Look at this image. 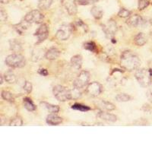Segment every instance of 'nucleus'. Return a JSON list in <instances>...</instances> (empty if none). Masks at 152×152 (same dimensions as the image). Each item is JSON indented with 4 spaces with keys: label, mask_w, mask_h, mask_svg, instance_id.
<instances>
[{
    "label": "nucleus",
    "mask_w": 152,
    "mask_h": 152,
    "mask_svg": "<svg viewBox=\"0 0 152 152\" xmlns=\"http://www.w3.org/2000/svg\"><path fill=\"white\" fill-rule=\"evenodd\" d=\"M39 73L43 76H47V75H48V72H47V69H40V70H39Z\"/></svg>",
    "instance_id": "38"
},
{
    "label": "nucleus",
    "mask_w": 152,
    "mask_h": 152,
    "mask_svg": "<svg viewBox=\"0 0 152 152\" xmlns=\"http://www.w3.org/2000/svg\"><path fill=\"white\" fill-rule=\"evenodd\" d=\"M91 13L92 14L93 17L96 19H100L103 17V14H104L102 9L100 6H97V5H94L92 7Z\"/></svg>",
    "instance_id": "22"
},
{
    "label": "nucleus",
    "mask_w": 152,
    "mask_h": 152,
    "mask_svg": "<svg viewBox=\"0 0 152 152\" xmlns=\"http://www.w3.org/2000/svg\"><path fill=\"white\" fill-rule=\"evenodd\" d=\"M102 85H100L99 82H97V81H94V82L88 84V87L86 88V93L90 97H97V96H99L100 94L102 93Z\"/></svg>",
    "instance_id": "8"
},
{
    "label": "nucleus",
    "mask_w": 152,
    "mask_h": 152,
    "mask_svg": "<svg viewBox=\"0 0 152 152\" xmlns=\"http://www.w3.org/2000/svg\"><path fill=\"white\" fill-rule=\"evenodd\" d=\"M70 95H71V99H73V100H77V99L80 98L81 97V89L74 87L72 89L70 90Z\"/></svg>",
    "instance_id": "26"
},
{
    "label": "nucleus",
    "mask_w": 152,
    "mask_h": 152,
    "mask_svg": "<svg viewBox=\"0 0 152 152\" xmlns=\"http://www.w3.org/2000/svg\"><path fill=\"white\" fill-rule=\"evenodd\" d=\"M30 25H31V24L28 23V21H26L24 19V21H22L21 23H19L17 25H15V30L17 31L18 33H19L20 34H22L24 31L28 29V27H29Z\"/></svg>",
    "instance_id": "20"
},
{
    "label": "nucleus",
    "mask_w": 152,
    "mask_h": 152,
    "mask_svg": "<svg viewBox=\"0 0 152 152\" xmlns=\"http://www.w3.org/2000/svg\"><path fill=\"white\" fill-rule=\"evenodd\" d=\"M116 100L118 102H127L131 100V97L126 94H119L116 97Z\"/></svg>",
    "instance_id": "29"
},
{
    "label": "nucleus",
    "mask_w": 152,
    "mask_h": 152,
    "mask_svg": "<svg viewBox=\"0 0 152 152\" xmlns=\"http://www.w3.org/2000/svg\"><path fill=\"white\" fill-rule=\"evenodd\" d=\"M43 56V50L41 48H36L32 51L31 53V59L34 62L40 60Z\"/></svg>",
    "instance_id": "19"
},
{
    "label": "nucleus",
    "mask_w": 152,
    "mask_h": 152,
    "mask_svg": "<svg viewBox=\"0 0 152 152\" xmlns=\"http://www.w3.org/2000/svg\"><path fill=\"white\" fill-rule=\"evenodd\" d=\"M23 125V121L22 119L19 116H16V117L13 118V119L11 120L10 123H9V126H21Z\"/></svg>",
    "instance_id": "31"
},
{
    "label": "nucleus",
    "mask_w": 152,
    "mask_h": 152,
    "mask_svg": "<svg viewBox=\"0 0 152 152\" xmlns=\"http://www.w3.org/2000/svg\"><path fill=\"white\" fill-rule=\"evenodd\" d=\"M62 122V119L56 114L52 113L47 117V123L50 126H58Z\"/></svg>",
    "instance_id": "16"
},
{
    "label": "nucleus",
    "mask_w": 152,
    "mask_h": 152,
    "mask_svg": "<svg viewBox=\"0 0 152 152\" xmlns=\"http://www.w3.org/2000/svg\"><path fill=\"white\" fill-rule=\"evenodd\" d=\"M35 36L37 37V43L44 41L49 35V28L47 24H41L34 34Z\"/></svg>",
    "instance_id": "11"
},
{
    "label": "nucleus",
    "mask_w": 152,
    "mask_h": 152,
    "mask_svg": "<svg viewBox=\"0 0 152 152\" xmlns=\"http://www.w3.org/2000/svg\"><path fill=\"white\" fill-rule=\"evenodd\" d=\"M62 2L69 15H75L78 11L75 0H62Z\"/></svg>",
    "instance_id": "12"
},
{
    "label": "nucleus",
    "mask_w": 152,
    "mask_h": 152,
    "mask_svg": "<svg viewBox=\"0 0 152 152\" xmlns=\"http://www.w3.org/2000/svg\"><path fill=\"white\" fill-rule=\"evenodd\" d=\"M126 23L132 27H144L147 24V21L138 15H134L128 18Z\"/></svg>",
    "instance_id": "10"
},
{
    "label": "nucleus",
    "mask_w": 152,
    "mask_h": 152,
    "mask_svg": "<svg viewBox=\"0 0 152 152\" xmlns=\"http://www.w3.org/2000/svg\"><path fill=\"white\" fill-rule=\"evenodd\" d=\"M44 105H45V107L47 108V110L49 111L51 113L56 114L57 113H59V107L56 105H53V104H49L44 103Z\"/></svg>",
    "instance_id": "30"
},
{
    "label": "nucleus",
    "mask_w": 152,
    "mask_h": 152,
    "mask_svg": "<svg viewBox=\"0 0 152 152\" xmlns=\"http://www.w3.org/2000/svg\"><path fill=\"white\" fill-rule=\"evenodd\" d=\"M152 69H138L135 72V78L141 86L147 88L151 84Z\"/></svg>",
    "instance_id": "2"
},
{
    "label": "nucleus",
    "mask_w": 152,
    "mask_h": 152,
    "mask_svg": "<svg viewBox=\"0 0 152 152\" xmlns=\"http://www.w3.org/2000/svg\"><path fill=\"white\" fill-rule=\"evenodd\" d=\"M118 16L120 18H129L131 16V12L129 11L126 9H121L118 12Z\"/></svg>",
    "instance_id": "33"
},
{
    "label": "nucleus",
    "mask_w": 152,
    "mask_h": 152,
    "mask_svg": "<svg viewBox=\"0 0 152 152\" xmlns=\"http://www.w3.org/2000/svg\"><path fill=\"white\" fill-rule=\"evenodd\" d=\"M23 88H24V90L27 93L29 94L32 91V85H31V83L29 82V81H25L24 84V86H23Z\"/></svg>",
    "instance_id": "35"
},
{
    "label": "nucleus",
    "mask_w": 152,
    "mask_h": 152,
    "mask_svg": "<svg viewBox=\"0 0 152 152\" xmlns=\"http://www.w3.org/2000/svg\"><path fill=\"white\" fill-rule=\"evenodd\" d=\"M78 2L80 4V5H88L90 3V1L89 0H78Z\"/></svg>",
    "instance_id": "37"
},
{
    "label": "nucleus",
    "mask_w": 152,
    "mask_h": 152,
    "mask_svg": "<svg viewBox=\"0 0 152 152\" xmlns=\"http://www.w3.org/2000/svg\"><path fill=\"white\" fill-rule=\"evenodd\" d=\"M7 13L4 11L3 9H1V11H0V19L2 22L5 21L7 20Z\"/></svg>",
    "instance_id": "36"
},
{
    "label": "nucleus",
    "mask_w": 152,
    "mask_h": 152,
    "mask_svg": "<svg viewBox=\"0 0 152 152\" xmlns=\"http://www.w3.org/2000/svg\"><path fill=\"white\" fill-rule=\"evenodd\" d=\"M117 24H116V21H114L113 20H109L103 25V31L107 37H113L117 31Z\"/></svg>",
    "instance_id": "9"
},
{
    "label": "nucleus",
    "mask_w": 152,
    "mask_h": 152,
    "mask_svg": "<svg viewBox=\"0 0 152 152\" xmlns=\"http://www.w3.org/2000/svg\"><path fill=\"white\" fill-rule=\"evenodd\" d=\"M53 93L56 98L61 102L71 100L70 90L62 85H56L53 89Z\"/></svg>",
    "instance_id": "4"
},
{
    "label": "nucleus",
    "mask_w": 152,
    "mask_h": 152,
    "mask_svg": "<svg viewBox=\"0 0 152 152\" xmlns=\"http://www.w3.org/2000/svg\"><path fill=\"white\" fill-rule=\"evenodd\" d=\"M72 109L81 111V112H86V111L90 110L91 108L89 107H88V106L82 105V104H75L74 105L72 106Z\"/></svg>",
    "instance_id": "28"
},
{
    "label": "nucleus",
    "mask_w": 152,
    "mask_h": 152,
    "mask_svg": "<svg viewBox=\"0 0 152 152\" xmlns=\"http://www.w3.org/2000/svg\"><path fill=\"white\" fill-rule=\"evenodd\" d=\"M0 78H1V82H0V83L2 84L3 83V76L0 75Z\"/></svg>",
    "instance_id": "41"
},
{
    "label": "nucleus",
    "mask_w": 152,
    "mask_h": 152,
    "mask_svg": "<svg viewBox=\"0 0 152 152\" xmlns=\"http://www.w3.org/2000/svg\"><path fill=\"white\" fill-rule=\"evenodd\" d=\"M150 4V0H138V8L139 10H144Z\"/></svg>",
    "instance_id": "34"
},
{
    "label": "nucleus",
    "mask_w": 152,
    "mask_h": 152,
    "mask_svg": "<svg viewBox=\"0 0 152 152\" xmlns=\"http://www.w3.org/2000/svg\"><path fill=\"white\" fill-rule=\"evenodd\" d=\"M147 97L148 98V100L152 103V88L150 89V90H148V91L147 92Z\"/></svg>",
    "instance_id": "39"
},
{
    "label": "nucleus",
    "mask_w": 152,
    "mask_h": 152,
    "mask_svg": "<svg viewBox=\"0 0 152 152\" xmlns=\"http://www.w3.org/2000/svg\"><path fill=\"white\" fill-rule=\"evenodd\" d=\"M4 78H5V80L7 81L8 83L9 84H13L15 83L16 81H17V78H16V75H15V73L13 72L11 70H9L4 75Z\"/></svg>",
    "instance_id": "23"
},
{
    "label": "nucleus",
    "mask_w": 152,
    "mask_h": 152,
    "mask_svg": "<svg viewBox=\"0 0 152 152\" xmlns=\"http://www.w3.org/2000/svg\"><path fill=\"white\" fill-rule=\"evenodd\" d=\"M9 46L12 51L15 52V53H18L22 50V45H21V42L18 41L16 39H13L9 41Z\"/></svg>",
    "instance_id": "18"
},
{
    "label": "nucleus",
    "mask_w": 152,
    "mask_h": 152,
    "mask_svg": "<svg viewBox=\"0 0 152 152\" xmlns=\"http://www.w3.org/2000/svg\"><path fill=\"white\" fill-rule=\"evenodd\" d=\"M97 116L100 119H103L104 121L107 122H111V123H115L117 120V117L116 116L113 115L112 113H108V111H103L100 110V112L97 113Z\"/></svg>",
    "instance_id": "13"
},
{
    "label": "nucleus",
    "mask_w": 152,
    "mask_h": 152,
    "mask_svg": "<svg viewBox=\"0 0 152 152\" xmlns=\"http://www.w3.org/2000/svg\"><path fill=\"white\" fill-rule=\"evenodd\" d=\"M134 42L137 46L142 47L147 42V38L143 33H138L134 38Z\"/></svg>",
    "instance_id": "21"
},
{
    "label": "nucleus",
    "mask_w": 152,
    "mask_h": 152,
    "mask_svg": "<svg viewBox=\"0 0 152 152\" xmlns=\"http://www.w3.org/2000/svg\"><path fill=\"white\" fill-rule=\"evenodd\" d=\"M60 56V52L58 49L55 47L49 49L45 54V57L49 60H55Z\"/></svg>",
    "instance_id": "15"
},
{
    "label": "nucleus",
    "mask_w": 152,
    "mask_h": 152,
    "mask_svg": "<svg viewBox=\"0 0 152 152\" xmlns=\"http://www.w3.org/2000/svg\"><path fill=\"white\" fill-rule=\"evenodd\" d=\"M89 80H90V73L87 71H82L75 79L73 86L81 89L88 85Z\"/></svg>",
    "instance_id": "5"
},
{
    "label": "nucleus",
    "mask_w": 152,
    "mask_h": 152,
    "mask_svg": "<svg viewBox=\"0 0 152 152\" xmlns=\"http://www.w3.org/2000/svg\"><path fill=\"white\" fill-rule=\"evenodd\" d=\"M84 48L85 50L91 51V52H95L97 50V47L94 42H87L84 44Z\"/></svg>",
    "instance_id": "32"
},
{
    "label": "nucleus",
    "mask_w": 152,
    "mask_h": 152,
    "mask_svg": "<svg viewBox=\"0 0 152 152\" xmlns=\"http://www.w3.org/2000/svg\"><path fill=\"white\" fill-rule=\"evenodd\" d=\"M1 96H2V97L4 99V100H7V101H9V102L12 103L15 101V98H14V96H13V94L9 91H2Z\"/></svg>",
    "instance_id": "27"
},
{
    "label": "nucleus",
    "mask_w": 152,
    "mask_h": 152,
    "mask_svg": "<svg viewBox=\"0 0 152 152\" xmlns=\"http://www.w3.org/2000/svg\"><path fill=\"white\" fill-rule=\"evenodd\" d=\"M53 0H39L38 7L41 10H47L51 6Z\"/></svg>",
    "instance_id": "24"
},
{
    "label": "nucleus",
    "mask_w": 152,
    "mask_h": 152,
    "mask_svg": "<svg viewBox=\"0 0 152 152\" xmlns=\"http://www.w3.org/2000/svg\"><path fill=\"white\" fill-rule=\"evenodd\" d=\"M71 65L72 67L76 70L81 69L82 66V56L81 55H75L72 57Z\"/></svg>",
    "instance_id": "17"
},
{
    "label": "nucleus",
    "mask_w": 152,
    "mask_h": 152,
    "mask_svg": "<svg viewBox=\"0 0 152 152\" xmlns=\"http://www.w3.org/2000/svg\"><path fill=\"white\" fill-rule=\"evenodd\" d=\"M72 30L73 28L72 24H63L57 31L56 34V37L58 40H62V41L68 40L72 32Z\"/></svg>",
    "instance_id": "6"
},
{
    "label": "nucleus",
    "mask_w": 152,
    "mask_h": 152,
    "mask_svg": "<svg viewBox=\"0 0 152 152\" xmlns=\"http://www.w3.org/2000/svg\"><path fill=\"white\" fill-rule=\"evenodd\" d=\"M23 102H24V107H25L28 111H34L36 110V107H35V105L34 104V103L32 102V100L30 98H28V97H25V98L24 99V101H23Z\"/></svg>",
    "instance_id": "25"
},
{
    "label": "nucleus",
    "mask_w": 152,
    "mask_h": 152,
    "mask_svg": "<svg viewBox=\"0 0 152 152\" xmlns=\"http://www.w3.org/2000/svg\"><path fill=\"white\" fill-rule=\"evenodd\" d=\"M120 63L122 67L126 70L132 72L136 70L141 65L139 57L131 51L126 50L123 52L120 56Z\"/></svg>",
    "instance_id": "1"
},
{
    "label": "nucleus",
    "mask_w": 152,
    "mask_h": 152,
    "mask_svg": "<svg viewBox=\"0 0 152 152\" xmlns=\"http://www.w3.org/2000/svg\"><path fill=\"white\" fill-rule=\"evenodd\" d=\"M0 1H1V3L2 4H7L9 2V0H0Z\"/></svg>",
    "instance_id": "40"
},
{
    "label": "nucleus",
    "mask_w": 152,
    "mask_h": 152,
    "mask_svg": "<svg viewBox=\"0 0 152 152\" xmlns=\"http://www.w3.org/2000/svg\"><path fill=\"white\" fill-rule=\"evenodd\" d=\"M5 62V64L11 68H22L26 65L25 58L19 53H14L8 56Z\"/></svg>",
    "instance_id": "3"
},
{
    "label": "nucleus",
    "mask_w": 152,
    "mask_h": 152,
    "mask_svg": "<svg viewBox=\"0 0 152 152\" xmlns=\"http://www.w3.org/2000/svg\"><path fill=\"white\" fill-rule=\"evenodd\" d=\"M97 105L99 109L103 111H112L116 109L113 104L107 100H100L97 103Z\"/></svg>",
    "instance_id": "14"
},
{
    "label": "nucleus",
    "mask_w": 152,
    "mask_h": 152,
    "mask_svg": "<svg viewBox=\"0 0 152 152\" xmlns=\"http://www.w3.org/2000/svg\"><path fill=\"white\" fill-rule=\"evenodd\" d=\"M44 15L40 11L33 10L28 12L24 17V20L30 24H40L43 21Z\"/></svg>",
    "instance_id": "7"
}]
</instances>
